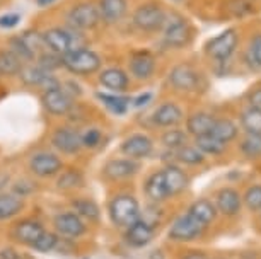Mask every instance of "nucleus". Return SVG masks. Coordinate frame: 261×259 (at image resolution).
<instances>
[{
	"label": "nucleus",
	"instance_id": "36",
	"mask_svg": "<svg viewBox=\"0 0 261 259\" xmlns=\"http://www.w3.org/2000/svg\"><path fill=\"white\" fill-rule=\"evenodd\" d=\"M9 50H11L14 55H16L19 60L24 63V65H28L29 62H36L34 53L29 50L26 45H24L21 36H16V38H11V40H9Z\"/></svg>",
	"mask_w": 261,
	"mask_h": 259
},
{
	"label": "nucleus",
	"instance_id": "20",
	"mask_svg": "<svg viewBox=\"0 0 261 259\" xmlns=\"http://www.w3.org/2000/svg\"><path fill=\"white\" fill-rule=\"evenodd\" d=\"M55 228L65 237H81L86 232L82 218L77 213H62L55 218Z\"/></svg>",
	"mask_w": 261,
	"mask_h": 259
},
{
	"label": "nucleus",
	"instance_id": "48",
	"mask_svg": "<svg viewBox=\"0 0 261 259\" xmlns=\"http://www.w3.org/2000/svg\"><path fill=\"white\" fill-rule=\"evenodd\" d=\"M248 101H249L251 107H256V109L261 111V87H259V89H254V91L249 92Z\"/></svg>",
	"mask_w": 261,
	"mask_h": 259
},
{
	"label": "nucleus",
	"instance_id": "44",
	"mask_svg": "<svg viewBox=\"0 0 261 259\" xmlns=\"http://www.w3.org/2000/svg\"><path fill=\"white\" fill-rule=\"evenodd\" d=\"M244 203L251 212H259L261 210V186L259 184L248 188V191L244 194Z\"/></svg>",
	"mask_w": 261,
	"mask_h": 259
},
{
	"label": "nucleus",
	"instance_id": "47",
	"mask_svg": "<svg viewBox=\"0 0 261 259\" xmlns=\"http://www.w3.org/2000/svg\"><path fill=\"white\" fill-rule=\"evenodd\" d=\"M34 189V186L29 181H19V183H16V186H14V194H17V196H26L28 193H31Z\"/></svg>",
	"mask_w": 261,
	"mask_h": 259
},
{
	"label": "nucleus",
	"instance_id": "40",
	"mask_svg": "<svg viewBox=\"0 0 261 259\" xmlns=\"http://www.w3.org/2000/svg\"><path fill=\"white\" fill-rule=\"evenodd\" d=\"M36 62H38L36 65L45 68V70H48V72H53V70H57V68L62 67V56L50 51V50H45L43 53H39V55L36 56Z\"/></svg>",
	"mask_w": 261,
	"mask_h": 259
},
{
	"label": "nucleus",
	"instance_id": "30",
	"mask_svg": "<svg viewBox=\"0 0 261 259\" xmlns=\"http://www.w3.org/2000/svg\"><path fill=\"white\" fill-rule=\"evenodd\" d=\"M24 208V202L17 194H0V220H7L17 215Z\"/></svg>",
	"mask_w": 261,
	"mask_h": 259
},
{
	"label": "nucleus",
	"instance_id": "46",
	"mask_svg": "<svg viewBox=\"0 0 261 259\" xmlns=\"http://www.w3.org/2000/svg\"><path fill=\"white\" fill-rule=\"evenodd\" d=\"M19 21H21V16L17 12H9V14H4L0 16V27L2 29H12L16 27Z\"/></svg>",
	"mask_w": 261,
	"mask_h": 259
},
{
	"label": "nucleus",
	"instance_id": "25",
	"mask_svg": "<svg viewBox=\"0 0 261 259\" xmlns=\"http://www.w3.org/2000/svg\"><path fill=\"white\" fill-rule=\"evenodd\" d=\"M43 232H45V228H43L41 223L36 222V220H24V222L16 225L14 236H16V239L19 242L29 244V246H31V244L36 241Z\"/></svg>",
	"mask_w": 261,
	"mask_h": 259
},
{
	"label": "nucleus",
	"instance_id": "5",
	"mask_svg": "<svg viewBox=\"0 0 261 259\" xmlns=\"http://www.w3.org/2000/svg\"><path fill=\"white\" fill-rule=\"evenodd\" d=\"M67 21L72 29L77 31H91L99 26L101 17L97 6L92 2H79L67 12Z\"/></svg>",
	"mask_w": 261,
	"mask_h": 259
},
{
	"label": "nucleus",
	"instance_id": "39",
	"mask_svg": "<svg viewBox=\"0 0 261 259\" xmlns=\"http://www.w3.org/2000/svg\"><path fill=\"white\" fill-rule=\"evenodd\" d=\"M246 60H248L249 67L261 70V34H256L251 40L248 53H246Z\"/></svg>",
	"mask_w": 261,
	"mask_h": 259
},
{
	"label": "nucleus",
	"instance_id": "15",
	"mask_svg": "<svg viewBox=\"0 0 261 259\" xmlns=\"http://www.w3.org/2000/svg\"><path fill=\"white\" fill-rule=\"evenodd\" d=\"M51 143L62 154H77L82 149L81 133L73 128H58L51 136Z\"/></svg>",
	"mask_w": 261,
	"mask_h": 259
},
{
	"label": "nucleus",
	"instance_id": "42",
	"mask_svg": "<svg viewBox=\"0 0 261 259\" xmlns=\"http://www.w3.org/2000/svg\"><path fill=\"white\" fill-rule=\"evenodd\" d=\"M57 244H58V237L55 236V234L43 232L41 236L31 244V247L36 249V251H39V252H50L57 247Z\"/></svg>",
	"mask_w": 261,
	"mask_h": 259
},
{
	"label": "nucleus",
	"instance_id": "21",
	"mask_svg": "<svg viewBox=\"0 0 261 259\" xmlns=\"http://www.w3.org/2000/svg\"><path fill=\"white\" fill-rule=\"evenodd\" d=\"M139 169L140 165L134 159H113L105 165L102 172L110 179H126L130 176L137 174Z\"/></svg>",
	"mask_w": 261,
	"mask_h": 259
},
{
	"label": "nucleus",
	"instance_id": "18",
	"mask_svg": "<svg viewBox=\"0 0 261 259\" xmlns=\"http://www.w3.org/2000/svg\"><path fill=\"white\" fill-rule=\"evenodd\" d=\"M101 22L105 24H118L128 12L126 0H99L97 4Z\"/></svg>",
	"mask_w": 261,
	"mask_h": 259
},
{
	"label": "nucleus",
	"instance_id": "28",
	"mask_svg": "<svg viewBox=\"0 0 261 259\" xmlns=\"http://www.w3.org/2000/svg\"><path fill=\"white\" fill-rule=\"evenodd\" d=\"M96 97L111 111V113H116V114H125L128 106H130V102H132L130 97L120 96V94H116V92H113V94H108V92H97Z\"/></svg>",
	"mask_w": 261,
	"mask_h": 259
},
{
	"label": "nucleus",
	"instance_id": "32",
	"mask_svg": "<svg viewBox=\"0 0 261 259\" xmlns=\"http://www.w3.org/2000/svg\"><path fill=\"white\" fill-rule=\"evenodd\" d=\"M210 135H214L215 138H219L224 143H229L230 140H234L238 136V126L230 120H215Z\"/></svg>",
	"mask_w": 261,
	"mask_h": 259
},
{
	"label": "nucleus",
	"instance_id": "35",
	"mask_svg": "<svg viewBox=\"0 0 261 259\" xmlns=\"http://www.w3.org/2000/svg\"><path fill=\"white\" fill-rule=\"evenodd\" d=\"M174 152V157L183 164H188V165H196V164H201L205 160L203 154L200 152L196 147H181L178 150H172Z\"/></svg>",
	"mask_w": 261,
	"mask_h": 259
},
{
	"label": "nucleus",
	"instance_id": "7",
	"mask_svg": "<svg viewBox=\"0 0 261 259\" xmlns=\"http://www.w3.org/2000/svg\"><path fill=\"white\" fill-rule=\"evenodd\" d=\"M201 82H203L201 73L191 65L181 63L169 72V84L178 91L196 92L201 87Z\"/></svg>",
	"mask_w": 261,
	"mask_h": 259
},
{
	"label": "nucleus",
	"instance_id": "10",
	"mask_svg": "<svg viewBox=\"0 0 261 259\" xmlns=\"http://www.w3.org/2000/svg\"><path fill=\"white\" fill-rule=\"evenodd\" d=\"M193 38V29L185 19H172L164 26V41L171 48H183L190 45Z\"/></svg>",
	"mask_w": 261,
	"mask_h": 259
},
{
	"label": "nucleus",
	"instance_id": "38",
	"mask_svg": "<svg viewBox=\"0 0 261 259\" xmlns=\"http://www.w3.org/2000/svg\"><path fill=\"white\" fill-rule=\"evenodd\" d=\"M21 40L24 41V45L34 53V56H38L39 53L48 50L45 46V41H43V34L38 31H24L21 34Z\"/></svg>",
	"mask_w": 261,
	"mask_h": 259
},
{
	"label": "nucleus",
	"instance_id": "41",
	"mask_svg": "<svg viewBox=\"0 0 261 259\" xmlns=\"http://www.w3.org/2000/svg\"><path fill=\"white\" fill-rule=\"evenodd\" d=\"M73 208H75L77 215H82V217L89 218V220H97L99 218V208L94 202L91 199H77L73 202Z\"/></svg>",
	"mask_w": 261,
	"mask_h": 259
},
{
	"label": "nucleus",
	"instance_id": "26",
	"mask_svg": "<svg viewBox=\"0 0 261 259\" xmlns=\"http://www.w3.org/2000/svg\"><path fill=\"white\" fill-rule=\"evenodd\" d=\"M188 213L193 217L196 222H200L201 225H208L212 223L217 217V208L215 205L208 202V199H198V202H195L193 205L190 207Z\"/></svg>",
	"mask_w": 261,
	"mask_h": 259
},
{
	"label": "nucleus",
	"instance_id": "45",
	"mask_svg": "<svg viewBox=\"0 0 261 259\" xmlns=\"http://www.w3.org/2000/svg\"><path fill=\"white\" fill-rule=\"evenodd\" d=\"M81 138H82V147H86V149H96L101 143V131L97 128H89L86 133L81 135Z\"/></svg>",
	"mask_w": 261,
	"mask_h": 259
},
{
	"label": "nucleus",
	"instance_id": "29",
	"mask_svg": "<svg viewBox=\"0 0 261 259\" xmlns=\"http://www.w3.org/2000/svg\"><path fill=\"white\" fill-rule=\"evenodd\" d=\"M22 67H24V63L19 60L9 48L0 50V75H6V77L19 75Z\"/></svg>",
	"mask_w": 261,
	"mask_h": 259
},
{
	"label": "nucleus",
	"instance_id": "22",
	"mask_svg": "<svg viewBox=\"0 0 261 259\" xmlns=\"http://www.w3.org/2000/svg\"><path fill=\"white\" fill-rule=\"evenodd\" d=\"M241 205H243L241 194L232 188H224V189H220L219 194H217V207L215 208L222 215L234 217V215L239 213Z\"/></svg>",
	"mask_w": 261,
	"mask_h": 259
},
{
	"label": "nucleus",
	"instance_id": "1",
	"mask_svg": "<svg viewBox=\"0 0 261 259\" xmlns=\"http://www.w3.org/2000/svg\"><path fill=\"white\" fill-rule=\"evenodd\" d=\"M43 34V41H45V46L50 51L57 53V55H67L70 51L81 50V48H87L86 46V38L82 36L81 31L77 29H65V27H51L46 29Z\"/></svg>",
	"mask_w": 261,
	"mask_h": 259
},
{
	"label": "nucleus",
	"instance_id": "11",
	"mask_svg": "<svg viewBox=\"0 0 261 259\" xmlns=\"http://www.w3.org/2000/svg\"><path fill=\"white\" fill-rule=\"evenodd\" d=\"M19 77L26 85L31 87H43V89H53V87H58V82L55 77L51 75V72L45 70L39 65H34V63H28L21 68L19 72Z\"/></svg>",
	"mask_w": 261,
	"mask_h": 259
},
{
	"label": "nucleus",
	"instance_id": "16",
	"mask_svg": "<svg viewBox=\"0 0 261 259\" xmlns=\"http://www.w3.org/2000/svg\"><path fill=\"white\" fill-rule=\"evenodd\" d=\"M183 118H185L183 109L178 104H174V102H164V104H161L155 109L154 116H152L154 123L157 126H161V128H176L183 121Z\"/></svg>",
	"mask_w": 261,
	"mask_h": 259
},
{
	"label": "nucleus",
	"instance_id": "23",
	"mask_svg": "<svg viewBox=\"0 0 261 259\" xmlns=\"http://www.w3.org/2000/svg\"><path fill=\"white\" fill-rule=\"evenodd\" d=\"M215 116H212L210 113H193L186 120V131L193 136H201V135H208L212 131V126L215 123Z\"/></svg>",
	"mask_w": 261,
	"mask_h": 259
},
{
	"label": "nucleus",
	"instance_id": "13",
	"mask_svg": "<svg viewBox=\"0 0 261 259\" xmlns=\"http://www.w3.org/2000/svg\"><path fill=\"white\" fill-rule=\"evenodd\" d=\"M29 169L38 178H50L62 170V160L55 154L50 152H38L29 160Z\"/></svg>",
	"mask_w": 261,
	"mask_h": 259
},
{
	"label": "nucleus",
	"instance_id": "2",
	"mask_svg": "<svg viewBox=\"0 0 261 259\" xmlns=\"http://www.w3.org/2000/svg\"><path fill=\"white\" fill-rule=\"evenodd\" d=\"M101 65V56L89 48H81V50L70 51L62 56V67L73 75H92L99 72Z\"/></svg>",
	"mask_w": 261,
	"mask_h": 259
},
{
	"label": "nucleus",
	"instance_id": "34",
	"mask_svg": "<svg viewBox=\"0 0 261 259\" xmlns=\"http://www.w3.org/2000/svg\"><path fill=\"white\" fill-rule=\"evenodd\" d=\"M186 140H188V135H186V131L176 130V128L164 131V135H162V138H161L162 145H164L166 149H169L171 152H172V150L181 149V147H185Z\"/></svg>",
	"mask_w": 261,
	"mask_h": 259
},
{
	"label": "nucleus",
	"instance_id": "24",
	"mask_svg": "<svg viewBox=\"0 0 261 259\" xmlns=\"http://www.w3.org/2000/svg\"><path fill=\"white\" fill-rule=\"evenodd\" d=\"M162 174H164V183H166V189L169 196L179 194L188 186V178H186V174L179 167H176V165H167V167L162 170Z\"/></svg>",
	"mask_w": 261,
	"mask_h": 259
},
{
	"label": "nucleus",
	"instance_id": "33",
	"mask_svg": "<svg viewBox=\"0 0 261 259\" xmlns=\"http://www.w3.org/2000/svg\"><path fill=\"white\" fill-rule=\"evenodd\" d=\"M241 125L246 130V133L261 135V111L249 106L241 114Z\"/></svg>",
	"mask_w": 261,
	"mask_h": 259
},
{
	"label": "nucleus",
	"instance_id": "19",
	"mask_svg": "<svg viewBox=\"0 0 261 259\" xmlns=\"http://www.w3.org/2000/svg\"><path fill=\"white\" fill-rule=\"evenodd\" d=\"M126 228L128 231L125 234V239L132 247H145L154 239V227H150L142 218H139Z\"/></svg>",
	"mask_w": 261,
	"mask_h": 259
},
{
	"label": "nucleus",
	"instance_id": "43",
	"mask_svg": "<svg viewBox=\"0 0 261 259\" xmlns=\"http://www.w3.org/2000/svg\"><path fill=\"white\" fill-rule=\"evenodd\" d=\"M81 184H82V174L75 169H68L58 178V188L62 189H72L81 186Z\"/></svg>",
	"mask_w": 261,
	"mask_h": 259
},
{
	"label": "nucleus",
	"instance_id": "53",
	"mask_svg": "<svg viewBox=\"0 0 261 259\" xmlns=\"http://www.w3.org/2000/svg\"><path fill=\"white\" fill-rule=\"evenodd\" d=\"M150 259H164V254L161 251H154V252H150Z\"/></svg>",
	"mask_w": 261,
	"mask_h": 259
},
{
	"label": "nucleus",
	"instance_id": "51",
	"mask_svg": "<svg viewBox=\"0 0 261 259\" xmlns=\"http://www.w3.org/2000/svg\"><path fill=\"white\" fill-rule=\"evenodd\" d=\"M183 259H208L203 252H190L188 256H185Z\"/></svg>",
	"mask_w": 261,
	"mask_h": 259
},
{
	"label": "nucleus",
	"instance_id": "9",
	"mask_svg": "<svg viewBox=\"0 0 261 259\" xmlns=\"http://www.w3.org/2000/svg\"><path fill=\"white\" fill-rule=\"evenodd\" d=\"M41 102L45 106V109L50 114L63 116L72 109V96L63 89V87H53V89H46L41 94Z\"/></svg>",
	"mask_w": 261,
	"mask_h": 259
},
{
	"label": "nucleus",
	"instance_id": "27",
	"mask_svg": "<svg viewBox=\"0 0 261 259\" xmlns=\"http://www.w3.org/2000/svg\"><path fill=\"white\" fill-rule=\"evenodd\" d=\"M145 194L152 199V202H162V199H166L169 196V194H167V189H166L164 174H162V170H157V172L149 176V179L145 181Z\"/></svg>",
	"mask_w": 261,
	"mask_h": 259
},
{
	"label": "nucleus",
	"instance_id": "4",
	"mask_svg": "<svg viewBox=\"0 0 261 259\" xmlns=\"http://www.w3.org/2000/svg\"><path fill=\"white\" fill-rule=\"evenodd\" d=\"M135 27H139L140 31L145 33H155L161 31L166 26L167 17L166 12L159 4H142L140 7H137V11L132 16Z\"/></svg>",
	"mask_w": 261,
	"mask_h": 259
},
{
	"label": "nucleus",
	"instance_id": "3",
	"mask_svg": "<svg viewBox=\"0 0 261 259\" xmlns=\"http://www.w3.org/2000/svg\"><path fill=\"white\" fill-rule=\"evenodd\" d=\"M110 217L118 227H130L140 218L139 202L130 194H120L110 203Z\"/></svg>",
	"mask_w": 261,
	"mask_h": 259
},
{
	"label": "nucleus",
	"instance_id": "12",
	"mask_svg": "<svg viewBox=\"0 0 261 259\" xmlns=\"http://www.w3.org/2000/svg\"><path fill=\"white\" fill-rule=\"evenodd\" d=\"M154 143L147 135L144 133H135L130 135L128 138L123 140V143L120 147L121 154L126 155L128 159H145L152 154Z\"/></svg>",
	"mask_w": 261,
	"mask_h": 259
},
{
	"label": "nucleus",
	"instance_id": "17",
	"mask_svg": "<svg viewBox=\"0 0 261 259\" xmlns=\"http://www.w3.org/2000/svg\"><path fill=\"white\" fill-rule=\"evenodd\" d=\"M99 84L102 87H106L108 91L111 92H125L130 85V77L126 75L125 70L118 67H110V68H105L101 73H99Z\"/></svg>",
	"mask_w": 261,
	"mask_h": 259
},
{
	"label": "nucleus",
	"instance_id": "52",
	"mask_svg": "<svg viewBox=\"0 0 261 259\" xmlns=\"http://www.w3.org/2000/svg\"><path fill=\"white\" fill-rule=\"evenodd\" d=\"M34 2H36L38 7H50L57 2V0H34Z\"/></svg>",
	"mask_w": 261,
	"mask_h": 259
},
{
	"label": "nucleus",
	"instance_id": "31",
	"mask_svg": "<svg viewBox=\"0 0 261 259\" xmlns=\"http://www.w3.org/2000/svg\"><path fill=\"white\" fill-rule=\"evenodd\" d=\"M195 147L200 150L201 154H208V155H220L225 150L227 143L220 141L219 138H215L214 135H201L195 136Z\"/></svg>",
	"mask_w": 261,
	"mask_h": 259
},
{
	"label": "nucleus",
	"instance_id": "14",
	"mask_svg": "<svg viewBox=\"0 0 261 259\" xmlns=\"http://www.w3.org/2000/svg\"><path fill=\"white\" fill-rule=\"evenodd\" d=\"M128 68L137 80H147L155 72V58L150 51H134L130 55Z\"/></svg>",
	"mask_w": 261,
	"mask_h": 259
},
{
	"label": "nucleus",
	"instance_id": "37",
	"mask_svg": "<svg viewBox=\"0 0 261 259\" xmlns=\"http://www.w3.org/2000/svg\"><path fill=\"white\" fill-rule=\"evenodd\" d=\"M241 152L249 159L261 157V135L248 133L246 138L241 141Z\"/></svg>",
	"mask_w": 261,
	"mask_h": 259
},
{
	"label": "nucleus",
	"instance_id": "8",
	"mask_svg": "<svg viewBox=\"0 0 261 259\" xmlns=\"http://www.w3.org/2000/svg\"><path fill=\"white\" fill-rule=\"evenodd\" d=\"M201 232H203V225L196 222L190 213H186L174 220V223L169 228V239L176 242H190L198 239Z\"/></svg>",
	"mask_w": 261,
	"mask_h": 259
},
{
	"label": "nucleus",
	"instance_id": "54",
	"mask_svg": "<svg viewBox=\"0 0 261 259\" xmlns=\"http://www.w3.org/2000/svg\"><path fill=\"white\" fill-rule=\"evenodd\" d=\"M172 2H183V0H172Z\"/></svg>",
	"mask_w": 261,
	"mask_h": 259
},
{
	"label": "nucleus",
	"instance_id": "49",
	"mask_svg": "<svg viewBox=\"0 0 261 259\" xmlns=\"http://www.w3.org/2000/svg\"><path fill=\"white\" fill-rule=\"evenodd\" d=\"M0 259H19V254L12 247L0 249Z\"/></svg>",
	"mask_w": 261,
	"mask_h": 259
},
{
	"label": "nucleus",
	"instance_id": "6",
	"mask_svg": "<svg viewBox=\"0 0 261 259\" xmlns=\"http://www.w3.org/2000/svg\"><path fill=\"white\" fill-rule=\"evenodd\" d=\"M238 43H239L238 31L236 29H225L219 36L206 41L205 53L217 62H225L232 56V53L238 48Z\"/></svg>",
	"mask_w": 261,
	"mask_h": 259
},
{
	"label": "nucleus",
	"instance_id": "50",
	"mask_svg": "<svg viewBox=\"0 0 261 259\" xmlns=\"http://www.w3.org/2000/svg\"><path fill=\"white\" fill-rule=\"evenodd\" d=\"M150 99H152V94H150V92H145V94L139 96L137 99H134L132 102H134V106H135V107H142V106H145Z\"/></svg>",
	"mask_w": 261,
	"mask_h": 259
}]
</instances>
